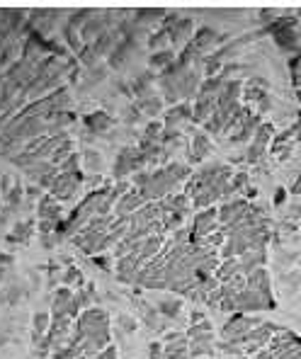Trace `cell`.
I'll return each instance as SVG.
<instances>
[{
	"label": "cell",
	"mask_w": 301,
	"mask_h": 359,
	"mask_svg": "<svg viewBox=\"0 0 301 359\" xmlns=\"http://www.w3.org/2000/svg\"><path fill=\"white\" fill-rule=\"evenodd\" d=\"M119 323H121V328H124L126 332H131V330L136 328V325H134V320H131L129 316H119Z\"/></svg>",
	"instance_id": "obj_46"
},
{
	"label": "cell",
	"mask_w": 301,
	"mask_h": 359,
	"mask_svg": "<svg viewBox=\"0 0 301 359\" xmlns=\"http://www.w3.org/2000/svg\"><path fill=\"white\" fill-rule=\"evenodd\" d=\"M287 214H289V219H301V204H292Z\"/></svg>",
	"instance_id": "obj_48"
},
{
	"label": "cell",
	"mask_w": 301,
	"mask_h": 359,
	"mask_svg": "<svg viewBox=\"0 0 301 359\" xmlns=\"http://www.w3.org/2000/svg\"><path fill=\"white\" fill-rule=\"evenodd\" d=\"M209 330H211V323H209V320H202V323L189 325L187 332H185V337H187V340H192V337L202 335V332H209Z\"/></svg>",
	"instance_id": "obj_40"
},
{
	"label": "cell",
	"mask_w": 301,
	"mask_h": 359,
	"mask_svg": "<svg viewBox=\"0 0 301 359\" xmlns=\"http://www.w3.org/2000/svg\"><path fill=\"white\" fill-rule=\"evenodd\" d=\"M185 177H189V168L182 163H170L166 168L158 170H141L136 172L134 182L139 184V194L144 197V202H153V199H166L173 194V189L182 182Z\"/></svg>",
	"instance_id": "obj_2"
},
{
	"label": "cell",
	"mask_w": 301,
	"mask_h": 359,
	"mask_svg": "<svg viewBox=\"0 0 301 359\" xmlns=\"http://www.w3.org/2000/svg\"><path fill=\"white\" fill-rule=\"evenodd\" d=\"M189 357V340L180 337L175 342H166L163 347V359H187Z\"/></svg>",
	"instance_id": "obj_23"
},
{
	"label": "cell",
	"mask_w": 301,
	"mask_h": 359,
	"mask_svg": "<svg viewBox=\"0 0 301 359\" xmlns=\"http://www.w3.org/2000/svg\"><path fill=\"white\" fill-rule=\"evenodd\" d=\"M292 194H297V197L301 194V172H299L297 180H294V184H292Z\"/></svg>",
	"instance_id": "obj_51"
},
{
	"label": "cell",
	"mask_w": 301,
	"mask_h": 359,
	"mask_svg": "<svg viewBox=\"0 0 301 359\" xmlns=\"http://www.w3.org/2000/svg\"><path fill=\"white\" fill-rule=\"evenodd\" d=\"M61 172H81V156L71 153V156L61 163Z\"/></svg>",
	"instance_id": "obj_39"
},
{
	"label": "cell",
	"mask_w": 301,
	"mask_h": 359,
	"mask_svg": "<svg viewBox=\"0 0 301 359\" xmlns=\"http://www.w3.org/2000/svg\"><path fill=\"white\" fill-rule=\"evenodd\" d=\"M146 165V153L141 149H134V146H126V149L119 151L117 161H114V177L124 180L129 172H136Z\"/></svg>",
	"instance_id": "obj_7"
},
{
	"label": "cell",
	"mask_w": 301,
	"mask_h": 359,
	"mask_svg": "<svg viewBox=\"0 0 301 359\" xmlns=\"http://www.w3.org/2000/svg\"><path fill=\"white\" fill-rule=\"evenodd\" d=\"M168 44H170V39H168V32L163 29V27L158 29V32H153L149 39H146V46H149L153 54H158V51H166Z\"/></svg>",
	"instance_id": "obj_29"
},
{
	"label": "cell",
	"mask_w": 301,
	"mask_h": 359,
	"mask_svg": "<svg viewBox=\"0 0 301 359\" xmlns=\"http://www.w3.org/2000/svg\"><path fill=\"white\" fill-rule=\"evenodd\" d=\"M173 61H175V51L166 49V51H158V54H151L149 66L151 68H168Z\"/></svg>",
	"instance_id": "obj_33"
},
{
	"label": "cell",
	"mask_w": 301,
	"mask_h": 359,
	"mask_svg": "<svg viewBox=\"0 0 301 359\" xmlns=\"http://www.w3.org/2000/svg\"><path fill=\"white\" fill-rule=\"evenodd\" d=\"M265 250H253V252H246L243 257H239L241 262V274L243 277H248V274H253L255 269H260L265 265Z\"/></svg>",
	"instance_id": "obj_21"
},
{
	"label": "cell",
	"mask_w": 301,
	"mask_h": 359,
	"mask_svg": "<svg viewBox=\"0 0 301 359\" xmlns=\"http://www.w3.org/2000/svg\"><path fill=\"white\" fill-rule=\"evenodd\" d=\"M81 182H83V172H61V175L54 180V184L49 187V194L59 199V202H71L78 194Z\"/></svg>",
	"instance_id": "obj_9"
},
{
	"label": "cell",
	"mask_w": 301,
	"mask_h": 359,
	"mask_svg": "<svg viewBox=\"0 0 301 359\" xmlns=\"http://www.w3.org/2000/svg\"><path fill=\"white\" fill-rule=\"evenodd\" d=\"M297 100H299V102H301V90H297Z\"/></svg>",
	"instance_id": "obj_53"
},
{
	"label": "cell",
	"mask_w": 301,
	"mask_h": 359,
	"mask_svg": "<svg viewBox=\"0 0 301 359\" xmlns=\"http://www.w3.org/2000/svg\"><path fill=\"white\" fill-rule=\"evenodd\" d=\"M36 214H39L41 221H61V204H59V199L51 197V194H44V197L39 199Z\"/></svg>",
	"instance_id": "obj_18"
},
{
	"label": "cell",
	"mask_w": 301,
	"mask_h": 359,
	"mask_svg": "<svg viewBox=\"0 0 301 359\" xmlns=\"http://www.w3.org/2000/svg\"><path fill=\"white\" fill-rule=\"evenodd\" d=\"M86 182H88V187L95 189V184H100V182H102V177H100V175H91V177L86 180Z\"/></svg>",
	"instance_id": "obj_52"
},
{
	"label": "cell",
	"mask_w": 301,
	"mask_h": 359,
	"mask_svg": "<svg viewBox=\"0 0 301 359\" xmlns=\"http://www.w3.org/2000/svg\"><path fill=\"white\" fill-rule=\"evenodd\" d=\"M149 359H163V345H161V342H151V345H149Z\"/></svg>",
	"instance_id": "obj_45"
},
{
	"label": "cell",
	"mask_w": 301,
	"mask_h": 359,
	"mask_svg": "<svg viewBox=\"0 0 301 359\" xmlns=\"http://www.w3.org/2000/svg\"><path fill=\"white\" fill-rule=\"evenodd\" d=\"M219 231V209L209 207L204 211H199L197 219H194V226H192V236H189V243L197 245L199 241H204L207 236L216 233Z\"/></svg>",
	"instance_id": "obj_8"
},
{
	"label": "cell",
	"mask_w": 301,
	"mask_h": 359,
	"mask_svg": "<svg viewBox=\"0 0 301 359\" xmlns=\"http://www.w3.org/2000/svg\"><path fill=\"white\" fill-rule=\"evenodd\" d=\"M76 342L78 350H81V357H95L98 352H102L109 342V318L102 309H88L86 313L78 316L76 323Z\"/></svg>",
	"instance_id": "obj_1"
},
{
	"label": "cell",
	"mask_w": 301,
	"mask_h": 359,
	"mask_svg": "<svg viewBox=\"0 0 301 359\" xmlns=\"http://www.w3.org/2000/svg\"><path fill=\"white\" fill-rule=\"evenodd\" d=\"M71 153H73V141H71V139H66V141H63V144L59 146V149L54 151V156H51V163H63L68 156H71Z\"/></svg>",
	"instance_id": "obj_37"
},
{
	"label": "cell",
	"mask_w": 301,
	"mask_h": 359,
	"mask_svg": "<svg viewBox=\"0 0 301 359\" xmlns=\"http://www.w3.org/2000/svg\"><path fill=\"white\" fill-rule=\"evenodd\" d=\"M63 284H76V287H83V274H81V269L78 267H73V265H68L66 269V274H63Z\"/></svg>",
	"instance_id": "obj_38"
},
{
	"label": "cell",
	"mask_w": 301,
	"mask_h": 359,
	"mask_svg": "<svg viewBox=\"0 0 301 359\" xmlns=\"http://www.w3.org/2000/svg\"><path fill=\"white\" fill-rule=\"evenodd\" d=\"M202 66H204V76L214 78L216 71H221V68H224V61L219 59V54H204L202 56Z\"/></svg>",
	"instance_id": "obj_31"
},
{
	"label": "cell",
	"mask_w": 301,
	"mask_h": 359,
	"mask_svg": "<svg viewBox=\"0 0 301 359\" xmlns=\"http://www.w3.org/2000/svg\"><path fill=\"white\" fill-rule=\"evenodd\" d=\"M211 144H209V136H204L202 131L192 136V146H189V163H202L204 158L209 156Z\"/></svg>",
	"instance_id": "obj_20"
},
{
	"label": "cell",
	"mask_w": 301,
	"mask_h": 359,
	"mask_svg": "<svg viewBox=\"0 0 301 359\" xmlns=\"http://www.w3.org/2000/svg\"><path fill=\"white\" fill-rule=\"evenodd\" d=\"M180 309H182V304L178 299H168L158 304V313L166 316V318H175V316L180 313Z\"/></svg>",
	"instance_id": "obj_34"
},
{
	"label": "cell",
	"mask_w": 301,
	"mask_h": 359,
	"mask_svg": "<svg viewBox=\"0 0 301 359\" xmlns=\"http://www.w3.org/2000/svg\"><path fill=\"white\" fill-rule=\"evenodd\" d=\"M292 83H294V88L301 90V68H297V71H292Z\"/></svg>",
	"instance_id": "obj_49"
},
{
	"label": "cell",
	"mask_w": 301,
	"mask_h": 359,
	"mask_svg": "<svg viewBox=\"0 0 301 359\" xmlns=\"http://www.w3.org/2000/svg\"><path fill=\"white\" fill-rule=\"evenodd\" d=\"M260 323L262 320L253 318V316L239 313V316H234L224 328H221V337H224V340H239V337H243L246 332H250L255 325H260Z\"/></svg>",
	"instance_id": "obj_11"
},
{
	"label": "cell",
	"mask_w": 301,
	"mask_h": 359,
	"mask_svg": "<svg viewBox=\"0 0 301 359\" xmlns=\"http://www.w3.org/2000/svg\"><path fill=\"white\" fill-rule=\"evenodd\" d=\"M20 199H22V187H10V194H8V204H10V209L18 207Z\"/></svg>",
	"instance_id": "obj_42"
},
{
	"label": "cell",
	"mask_w": 301,
	"mask_h": 359,
	"mask_svg": "<svg viewBox=\"0 0 301 359\" xmlns=\"http://www.w3.org/2000/svg\"><path fill=\"white\" fill-rule=\"evenodd\" d=\"M91 359H117V347H105L102 352H98V355Z\"/></svg>",
	"instance_id": "obj_44"
},
{
	"label": "cell",
	"mask_w": 301,
	"mask_h": 359,
	"mask_svg": "<svg viewBox=\"0 0 301 359\" xmlns=\"http://www.w3.org/2000/svg\"><path fill=\"white\" fill-rule=\"evenodd\" d=\"M10 265H13V257H10V255H0V277H3V272Z\"/></svg>",
	"instance_id": "obj_47"
},
{
	"label": "cell",
	"mask_w": 301,
	"mask_h": 359,
	"mask_svg": "<svg viewBox=\"0 0 301 359\" xmlns=\"http://www.w3.org/2000/svg\"><path fill=\"white\" fill-rule=\"evenodd\" d=\"M139 109H141V114L156 117V114H161V109H163V100L156 97V95H149V97L139 100Z\"/></svg>",
	"instance_id": "obj_30"
},
{
	"label": "cell",
	"mask_w": 301,
	"mask_h": 359,
	"mask_svg": "<svg viewBox=\"0 0 301 359\" xmlns=\"http://www.w3.org/2000/svg\"><path fill=\"white\" fill-rule=\"evenodd\" d=\"M236 274H241V262L239 257H229V260H224L216 269V279H219L221 284L229 282V279H234Z\"/></svg>",
	"instance_id": "obj_25"
},
{
	"label": "cell",
	"mask_w": 301,
	"mask_h": 359,
	"mask_svg": "<svg viewBox=\"0 0 301 359\" xmlns=\"http://www.w3.org/2000/svg\"><path fill=\"white\" fill-rule=\"evenodd\" d=\"M216 95H197V102H194L192 107V119L197 121V124H204L211 114H214L216 109Z\"/></svg>",
	"instance_id": "obj_17"
},
{
	"label": "cell",
	"mask_w": 301,
	"mask_h": 359,
	"mask_svg": "<svg viewBox=\"0 0 301 359\" xmlns=\"http://www.w3.org/2000/svg\"><path fill=\"white\" fill-rule=\"evenodd\" d=\"M105 76H107V73H105V68H102V66L93 68V71L88 73V78H86V86H88V88H91V86H95V83H100V81H102Z\"/></svg>",
	"instance_id": "obj_41"
},
{
	"label": "cell",
	"mask_w": 301,
	"mask_h": 359,
	"mask_svg": "<svg viewBox=\"0 0 301 359\" xmlns=\"http://www.w3.org/2000/svg\"><path fill=\"white\" fill-rule=\"evenodd\" d=\"M124 117H126V121H129V124H136V121L141 119V109H139V104H131L129 112H126Z\"/></svg>",
	"instance_id": "obj_43"
},
{
	"label": "cell",
	"mask_w": 301,
	"mask_h": 359,
	"mask_svg": "<svg viewBox=\"0 0 301 359\" xmlns=\"http://www.w3.org/2000/svg\"><path fill=\"white\" fill-rule=\"evenodd\" d=\"M272 134H274V126L272 124H260V126H257L255 136H253L250 146H248V151H246V161L248 163H257L262 156H265L267 144H270Z\"/></svg>",
	"instance_id": "obj_10"
},
{
	"label": "cell",
	"mask_w": 301,
	"mask_h": 359,
	"mask_svg": "<svg viewBox=\"0 0 301 359\" xmlns=\"http://www.w3.org/2000/svg\"><path fill=\"white\" fill-rule=\"evenodd\" d=\"M114 224L112 216H93L91 221H88L86 226H83L81 231H78L76 236H73V245H78L83 252H88V255H93V248L98 245V241L102 238L105 233L109 231V226Z\"/></svg>",
	"instance_id": "obj_3"
},
{
	"label": "cell",
	"mask_w": 301,
	"mask_h": 359,
	"mask_svg": "<svg viewBox=\"0 0 301 359\" xmlns=\"http://www.w3.org/2000/svg\"><path fill=\"white\" fill-rule=\"evenodd\" d=\"M214 332H202V335L192 337L189 340V357H209L211 350H214Z\"/></svg>",
	"instance_id": "obj_19"
},
{
	"label": "cell",
	"mask_w": 301,
	"mask_h": 359,
	"mask_svg": "<svg viewBox=\"0 0 301 359\" xmlns=\"http://www.w3.org/2000/svg\"><path fill=\"white\" fill-rule=\"evenodd\" d=\"M83 161H86V168L93 172V175H98L100 168H102V156L93 149H86V153H83Z\"/></svg>",
	"instance_id": "obj_35"
},
{
	"label": "cell",
	"mask_w": 301,
	"mask_h": 359,
	"mask_svg": "<svg viewBox=\"0 0 301 359\" xmlns=\"http://www.w3.org/2000/svg\"><path fill=\"white\" fill-rule=\"evenodd\" d=\"M32 238V224L29 221H22V224H18L13 229V233L8 236L10 243H27Z\"/></svg>",
	"instance_id": "obj_32"
},
{
	"label": "cell",
	"mask_w": 301,
	"mask_h": 359,
	"mask_svg": "<svg viewBox=\"0 0 301 359\" xmlns=\"http://www.w3.org/2000/svg\"><path fill=\"white\" fill-rule=\"evenodd\" d=\"M248 211H250V204H248L246 199H234V202L224 204V207L219 209V224L221 226L236 224V221H241Z\"/></svg>",
	"instance_id": "obj_12"
},
{
	"label": "cell",
	"mask_w": 301,
	"mask_h": 359,
	"mask_svg": "<svg viewBox=\"0 0 301 359\" xmlns=\"http://www.w3.org/2000/svg\"><path fill=\"white\" fill-rule=\"evenodd\" d=\"M284 197H287V192H284V189H282V187H279V189H277V192H274V204H277V207H279V204H282V202H284Z\"/></svg>",
	"instance_id": "obj_50"
},
{
	"label": "cell",
	"mask_w": 301,
	"mask_h": 359,
	"mask_svg": "<svg viewBox=\"0 0 301 359\" xmlns=\"http://www.w3.org/2000/svg\"><path fill=\"white\" fill-rule=\"evenodd\" d=\"M86 124L91 126V129L95 131V134H105V131H109L114 126V119L109 117L107 112H93V114H88L86 117Z\"/></svg>",
	"instance_id": "obj_24"
},
{
	"label": "cell",
	"mask_w": 301,
	"mask_h": 359,
	"mask_svg": "<svg viewBox=\"0 0 301 359\" xmlns=\"http://www.w3.org/2000/svg\"><path fill=\"white\" fill-rule=\"evenodd\" d=\"M246 287L248 289H255V292H260L265 299L274 301V297H272V284H270V274H267L265 267H260V269H255L253 274H248V277H246Z\"/></svg>",
	"instance_id": "obj_15"
},
{
	"label": "cell",
	"mask_w": 301,
	"mask_h": 359,
	"mask_svg": "<svg viewBox=\"0 0 301 359\" xmlns=\"http://www.w3.org/2000/svg\"><path fill=\"white\" fill-rule=\"evenodd\" d=\"M151 81H153V76L151 73H141V76H136L134 78V83H131V93L136 95L139 100H144V97H149V88H151Z\"/></svg>",
	"instance_id": "obj_27"
},
{
	"label": "cell",
	"mask_w": 301,
	"mask_h": 359,
	"mask_svg": "<svg viewBox=\"0 0 301 359\" xmlns=\"http://www.w3.org/2000/svg\"><path fill=\"white\" fill-rule=\"evenodd\" d=\"M248 184V177H246V172H241V175H234L231 177V182L226 184V192H224V199H229L231 194H236V192H241L243 187Z\"/></svg>",
	"instance_id": "obj_36"
},
{
	"label": "cell",
	"mask_w": 301,
	"mask_h": 359,
	"mask_svg": "<svg viewBox=\"0 0 301 359\" xmlns=\"http://www.w3.org/2000/svg\"><path fill=\"white\" fill-rule=\"evenodd\" d=\"M114 211H117V216H131L134 211H139L144 207V197L139 194V189H129V192H124L121 197L117 199V204H114Z\"/></svg>",
	"instance_id": "obj_16"
},
{
	"label": "cell",
	"mask_w": 301,
	"mask_h": 359,
	"mask_svg": "<svg viewBox=\"0 0 301 359\" xmlns=\"http://www.w3.org/2000/svg\"><path fill=\"white\" fill-rule=\"evenodd\" d=\"M226 78H221V76H214V78H204V83L199 86V95H216L219 97L221 95V90L226 88Z\"/></svg>",
	"instance_id": "obj_28"
},
{
	"label": "cell",
	"mask_w": 301,
	"mask_h": 359,
	"mask_svg": "<svg viewBox=\"0 0 301 359\" xmlns=\"http://www.w3.org/2000/svg\"><path fill=\"white\" fill-rule=\"evenodd\" d=\"M73 297H76V294H73L71 289H59V292L54 294V304H51V320L71 318Z\"/></svg>",
	"instance_id": "obj_13"
},
{
	"label": "cell",
	"mask_w": 301,
	"mask_h": 359,
	"mask_svg": "<svg viewBox=\"0 0 301 359\" xmlns=\"http://www.w3.org/2000/svg\"><path fill=\"white\" fill-rule=\"evenodd\" d=\"M49 328H51V316L49 313H36L34 325H32V340L41 342L46 332H49Z\"/></svg>",
	"instance_id": "obj_26"
},
{
	"label": "cell",
	"mask_w": 301,
	"mask_h": 359,
	"mask_svg": "<svg viewBox=\"0 0 301 359\" xmlns=\"http://www.w3.org/2000/svg\"><path fill=\"white\" fill-rule=\"evenodd\" d=\"M270 352L274 359H301V337L287 328H279L270 340Z\"/></svg>",
	"instance_id": "obj_5"
},
{
	"label": "cell",
	"mask_w": 301,
	"mask_h": 359,
	"mask_svg": "<svg viewBox=\"0 0 301 359\" xmlns=\"http://www.w3.org/2000/svg\"><path fill=\"white\" fill-rule=\"evenodd\" d=\"M189 117H192V107H189L187 102H178L175 107L166 112V129H175L180 121L189 119Z\"/></svg>",
	"instance_id": "obj_22"
},
{
	"label": "cell",
	"mask_w": 301,
	"mask_h": 359,
	"mask_svg": "<svg viewBox=\"0 0 301 359\" xmlns=\"http://www.w3.org/2000/svg\"><path fill=\"white\" fill-rule=\"evenodd\" d=\"M192 27H194L192 18H180L178 13H168L166 20H163V29L168 32V39L175 46H182L192 39V34H194Z\"/></svg>",
	"instance_id": "obj_6"
},
{
	"label": "cell",
	"mask_w": 301,
	"mask_h": 359,
	"mask_svg": "<svg viewBox=\"0 0 301 359\" xmlns=\"http://www.w3.org/2000/svg\"><path fill=\"white\" fill-rule=\"evenodd\" d=\"M216 41H224V36H219L216 34V29H211V27H199L197 32L192 34V39L185 44V51L180 54V61L185 68L192 63V59H197V56H202V51H207L209 46H214Z\"/></svg>",
	"instance_id": "obj_4"
},
{
	"label": "cell",
	"mask_w": 301,
	"mask_h": 359,
	"mask_svg": "<svg viewBox=\"0 0 301 359\" xmlns=\"http://www.w3.org/2000/svg\"><path fill=\"white\" fill-rule=\"evenodd\" d=\"M262 124V117L260 114H248V119L243 121V124L239 126V129L234 131V134H229V141L231 144H243V141H250L253 136H255L257 126Z\"/></svg>",
	"instance_id": "obj_14"
}]
</instances>
